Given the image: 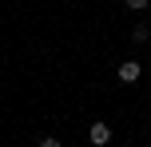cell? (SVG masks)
Listing matches in <instances>:
<instances>
[{"mask_svg":"<svg viewBox=\"0 0 151 147\" xmlns=\"http://www.w3.org/2000/svg\"><path fill=\"white\" fill-rule=\"evenodd\" d=\"M139 76H143V68H139V60H123L119 68H115V80H119V84H135Z\"/></svg>","mask_w":151,"mask_h":147,"instance_id":"obj_1","label":"cell"},{"mask_svg":"<svg viewBox=\"0 0 151 147\" xmlns=\"http://www.w3.org/2000/svg\"><path fill=\"white\" fill-rule=\"evenodd\" d=\"M88 139L96 143V147H107V143H111V127H107L104 119H96V123L88 127Z\"/></svg>","mask_w":151,"mask_h":147,"instance_id":"obj_2","label":"cell"},{"mask_svg":"<svg viewBox=\"0 0 151 147\" xmlns=\"http://www.w3.org/2000/svg\"><path fill=\"white\" fill-rule=\"evenodd\" d=\"M147 36H151L147 24H135V28H131V40H135V44H147Z\"/></svg>","mask_w":151,"mask_h":147,"instance_id":"obj_3","label":"cell"},{"mask_svg":"<svg viewBox=\"0 0 151 147\" xmlns=\"http://www.w3.org/2000/svg\"><path fill=\"white\" fill-rule=\"evenodd\" d=\"M123 4H127V8H131V12H143V8L151 4V0H123Z\"/></svg>","mask_w":151,"mask_h":147,"instance_id":"obj_4","label":"cell"},{"mask_svg":"<svg viewBox=\"0 0 151 147\" xmlns=\"http://www.w3.org/2000/svg\"><path fill=\"white\" fill-rule=\"evenodd\" d=\"M40 147H64V143L56 139V135H44V139H40Z\"/></svg>","mask_w":151,"mask_h":147,"instance_id":"obj_5","label":"cell"}]
</instances>
